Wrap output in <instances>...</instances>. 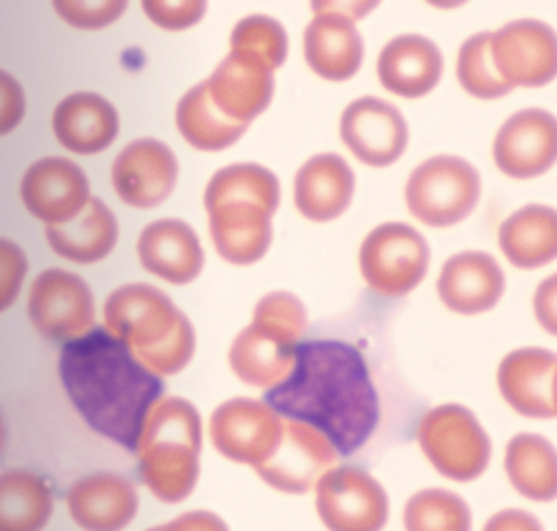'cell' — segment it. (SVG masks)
<instances>
[{"instance_id": "1", "label": "cell", "mask_w": 557, "mask_h": 531, "mask_svg": "<svg viewBox=\"0 0 557 531\" xmlns=\"http://www.w3.org/2000/svg\"><path fill=\"white\" fill-rule=\"evenodd\" d=\"M265 403L285 419L324 433L342 456L357 453L380 422V397L367 361L347 342L296 345L292 371L267 391Z\"/></svg>"}, {"instance_id": "2", "label": "cell", "mask_w": 557, "mask_h": 531, "mask_svg": "<svg viewBox=\"0 0 557 531\" xmlns=\"http://www.w3.org/2000/svg\"><path fill=\"white\" fill-rule=\"evenodd\" d=\"M58 368L64 391L87 425L135 453L146 417L164 394L162 376L143 367L103 328L67 341Z\"/></svg>"}, {"instance_id": "3", "label": "cell", "mask_w": 557, "mask_h": 531, "mask_svg": "<svg viewBox=\"0 0 557 531\" xmlns=\"http://www.w3.org/2000/svg\"><path fill=\"white\" fill-rule=\"evenodd\" d=\"M278 205V178L263 165L243 162L218 171L205 192L218 254L234 266L259 262L272 244Z\"/></svg>"}, {"instance_id": "4", "label": "cell", "mask_w": 557, "mask_h": 531, "mask_svg": "<svg viewBox=\"0 0 557 531\" xmlns=\"http://www.w3.org/2000/svg\"><path fill=\"white\" fill-rule=\"evenodd\" d=\"M107 332L158 376L181 373L194 358L197 337L187 316L148 283L120 286L103 305Z\"/></svg>"}, {"instance_id": "5", "label": "cell", "mask_w": 557, "mask_h": 531, "mask_svg": "<svg viewBox=\"0 0 557 531\" xmlns=\"http://www.w3.org/2000/svg\"><path fill=\"white\" fill-rule=\"evenodd\" d=\"M203 429L184 397H161L149 410L135 453L146 487L164 504H181L200 478Z\"/></svg>"}, {"instance_id": "6", "label": "cell", "mask_w": 557, "mask_h": 531, "mask_svg": "<svg viewBox=\"0 0 557 531\" xmlns=\"http://www.w3.org/2000/svg\"><path fill=\"white\" fill-rule=\"evenodd\" d=\"M481 198V175L458 156H435L409 177L406 201L410 213L426 226L461 223Z\"/></svg>"}, {"instance_id": "7", "label": "cell", "mask_w": 557, "mask_h": 531, "mask_svg": "<svg viewBox=\"0 0 557 531\" xmlns=\"http://www.w3.org/2000/svg\"><path fill=\"white\" fill-rule=\"evenodd\" d=\"M419 443L436 471L453 481L479 478L491 461L487 433L474 413L459 404L429 410L420 420Z\"/></svg>"}, {"instance_id": "8", "label": "cell", "mask_w": 557, "mask_h": 531, "mask_svg": "<svg viewBox=\"0 0 557 531\" xmlns=\"http://www.w3.org/2000/svg\"><path fill=\"white\" fill-rule=\"evenodd\" d=\"M429 263L425 237L406 223L381 224L361 244V275L373 292L389 298L412 292Z\"/></svg>"}, {"instance_id": "9", "label": "cell", "mask_w": 557, "mask_h": 531, "mask_svg": "<svg viewBox=\"0 0 557 531\" xmlns=\"http://www.w3.org/2000/svg\"><path fill=\"white\" fill-rule=\"evenodd\" d=\"M370 4H335L314 2L315 17L306 28V63L322 79L344 83L351 79L363 63V38L358 34L355 22L360 21Z\"/></svg>"}, {"instance_id": "10", "label": "cell", "mask_w": 557, "mask_h": 531, "mask_svg": "<svg viewBox=\"0 0 557 531\" xmlns=\"http://www.w3.org/2000/svg\"><path fill=\"white\" fill-rule=\"evenodd\" d=\"M322 523L337 531L381 530L389 515L383 485L355 466L329 469L315 484Z\"/></svg>"}, {"instance_id": "11", "label": "cell", "mask_w": 557, "mask_h": 531, "mask_svg": "<svg viewBox=\"0 0 557 531\" xmlns=\"http://www.w3.org/2000/svg\"><path fill=\"white\" fill-rule=\"evenodd\" d=\"M28 316L51 341H73L92 329L96 299L86 280L63 269L41 272L32 283Z\"/></svg>"}, {"instance_id": "12", "label": "cell", "mask_w": 557, "mask_h": 531, "mask_svg": "<svg viewBox=\"0 0 557 531\" xmlns=\"http://www.w3.org/2000/svg\"><path fill=\"white\" fill-rule=\"evenodd\" d=\"M283 419L265 400L234 397L221 404L210 420L214 448L231 461L250 465L265 462L282 439Z\"/></svg>"}, {"instance_id": "13", "label": "cell", "mask_w": 557, "mask_h": 531, "mask_svg": "<svg viewBox=\"0 0 557 531\" xmlns=\"http://www.w3.org/2000/svg\"><path fill=\"white\" fill-rule=\"evenodd\" d=\"M495 71L510 87H541L556 77L557 40L549 25L521 18L491 32Z\"/></svg>"}, {"instance_id": "14", "label": "cell", "mask_w": 557, "mask_h": 531, "mask_svg": "<svg viewBox=\"0 0 557 531\" xmlns=\"http://www.w3.org/2000/svg\"><path fill=\"white\" fill-rule=\"evenodd\" d=\"M331 440L309 423L283 420L282 439L256 471L267 484L286 494H306L337 462Z\"/></svg>"}, {"instance_id": "15", "label": "cell", "mask_w": 557, "mask_h": 531, "mask_svg": "<svg viewBox=\"0 0 557 531\" xmlns=\"http://www.w3.org/2000/svg\"><path fill=\"white\" fill-rule=\"evenodd\" d=\"M177 181V156L154 138L129 143L112 165V184L120 200L139 210L164 203Z\"/></svg>"}, {"instance_id": "16", "label": "cell", "mask_w": 557, "mask_h": 531, "mask_svg": "<svg viewBox=\"0 0 557 531\" xmlns=\"http://www.w3.org/2000/svg\"><path fill=\"white\" fill-rule=\"evenodd\" d=\"M21 197L28 213L47 226L76 218L89 203L90 184L86 172L71 159L51 156L34 162L25 172Z\"/></svg>"}, {"instance_id": "17", "label": "cell", "mask_w": 557, "mask_h": 531, "mask_svg": "<svg viewBox=\"0 0 557 531\" xmlns=\"http://www.w3.org/2000/svg\"><path fill=\"white\" fill-rule=\"evenodd\" d=\"M341 136L358 161L386 168L406 151L409 128L393 103L376 97H361L345 109Z\"/></svg>"}, {"instance_id": "18", "label": "cell", "mask_w": 557, "mask_h": 531, "mask_svg": "<svg viewBox=\"0 0 557 531\" xmlns=\"http://www.w3.org/2000/svg\"><path fill=\"white\" fill-rule=\"evenodd\" d=\"M557 156V123L553 113L527 109L498 129L494 161L508 177L533 178L549 171Z\"/></svg>"}, {"instance_id": "19", "label": "cell", "mask_w": 557, "mask_h": 531, "mask_svg": "<svg viewBox=\"0 0 557 531\" xmlns=\"http://www.w3.org/2000/svg\"><path fill=\"white\" fill-rule=\"evenodd\" d=\"M205 84L213 106L227 119L246 125L265 112L275 92L273 71L237 51H231Z\"/></svg>"}, {"instance_id": "20", "label": "cell", "mask_w": 557, "mask_h": 531, "mask_svg": "<svg viewBox=\"0 0 557 531\" xmlns=\"http://www.w3.org/2000/svg\"><path fill=\"white\" fill-rule=\"evenodd\" d=\"M557 357L546 348L511 351L498 368L502 396L517 412L533 419L556 417Z\"/></svg>"}, {"instance_id": "21", "label": "cell", "mask_w": 557, "mask_h": 531, "mask_svg": "<svg viewBox=\"0 0 557 531\" xmlns=\"http://www.w3.org/2000/svg\"><path fill=\"white\" fill-rule=\"evenodd\" d=\"M71 517L86 530H122L138 514L136 485L115 472H97L71 485L66 495Z\"/></svg>"}, {"instance_id": "22", "label": "cell", "mask_w": 557, "mask_h": 531, "mask_svg": "<svg viewBox=\"0 0 557 531\" xmlns=\"http://www.w3.org/2000/svg\"><path fill=\"white\" fill-rule=\"evenodd\" d=\"M141 266L172 285H188L205 267L200 239L182 220H159L148 224L138 239Z\"/></svg>"}, {"instance_id": "23", "label": "cell", "mask_w": 557, "mask_h": 531, "mask_svg": "<svg viewBox=\"0 0 557 531\" xmlns=\"http://www.w3.org/2000/svg\"><path fill=\"white\" fill-rule=\"evenodd\" d=\"M436 289L443 305L451 311L481 314L500 301L505 275L497 260L488 254H456L443 266Z\"/></svg>"}, {"instance_id": "24", "label": "cell", "mask_w": 557, "mask_h": 531, "mask_svg": "<svg viewBox=\"0 0 557 531\" xmlns=\"http://www.w3.org/2000/svg\"><path fill=\"white\" fill-rule=\"evenodd\" d=\"M442 73V51L422 35L394 38L377 60V76L384 89L404 99H419L432 92Z\"/></svg>"}, {"instance_id": "25", "label": "cell", "mask_w": 557, "mask_h": 531, "mask_svg": "<svg viewBox=\"0 0 557 531\" xmlns=\"http://www.w3.org/2000/svg\"><path fill=\"white\" fill-rule=\"evenodd\" d=\"M53 132L67 151L81 156L99 155L119 136V112L99 94L76 92L58 103Z\"/></svg>"}, {"instance_id": "26", "label": "cell", "mask_w": 557, "mask_h": 531, "mask_svg": "<svg viewBox=\"0 0 557 531\" xmlns=\"http://www.w3.org/2000/svg\"><path fill=\"white\" fill-rule=\"evenodd\" d=\"M354 192V171L338 155L314 156L296 174V208L315 223H327L344 214Z\"/></svg>"}, {"instance_id": "27", "label": "cell", "mask_w": 557, "mask_h": 531, "mask_svg": "<svg viewBox=\"0 0 557 531\" xmlns=\"http://www.w3.org/2000/svg\"><path fill=\"white\" fill-rule=\"evenodd\" d=\"M48 244L61 259L77 266H92L107 259L119 243L120 226L115 213L92 197L73 220L45 230Z\"/></svg>"}, {"instance_id": "28", "label": "cell", "mask_w": 557, "mask_h": 531, "mask_svg": "<svg viewBox=\"0 0 557 531\" xmlns=\"http://www.w3.org/2000/svg\"><path fill=\"white\" fill-rule=\"evenodd\" d=\"M498 244L518 269H540L557 256L556 210L528 205L502 223Z\"/></svg>"}, {"instance_id": "29", "label": "cell", "mask_w": 557, "mask_h": 531, "mask_svg": "<svg viewBox=\"0 0 557 531\" xmlns=\"http://www.w3.org/2000/svg\"><path fill=\"white\" fill-rule=\"evenodd\" d=\"M295 350L293 345L250 324L234 338L230 365L244 383L270 390L288 376L295 365Z\"/></svg>"}, {"instance_id": "30", "label": "cell", "mask_w": 557, "mask_h": 531, "mask_svg": "<svg viewBox=\"0 0 557 531\" xmlns=\"http://www.w3.org/2000/svg\"><path fill=\"white\" fill-rule=\"evenodd\" d=\"M505 471L513 487L534 502L557 495V456L553 443L534 433H520L508 442Z\"/></svg>"}, {"instance_id": "31", "label": "cell", "mask_w": 557, "mask_h": 531, "mask_svg": "<svg viewBox=\"0 0 557 531\" xmlns=\"http://www.w3.org/2000/svg\"><path fill=\"white\" fill-rule=\"evenodd\" d=\"M53 510V494L44 478L25 469L0 474V531L41 530Z\"/></svg>"}, {"instance_id": "32", "label": "cell", "mask_w": 557, "mask_h": 531, "mask_svg": "<svg viewBox=\"0 0 557 531\" xmlns=\"http://www.w3.org/2000/svg\"><path fill=\"white\" fill-rule=\"evenodd\" d=\"M175 122L188 145L210 152L230 148L239 141L250 126L224 116L211 102L205 83L198 84L182 97Z\"/></svg>"}, {"instance_id": "33", "label": "cell", "mask_w": 557, "mask_h": 531, "mask_svg": "<svg viewBox=\"0 0 557 531\" xmlns=\"http://www.w3.org/2000/svg\"><path fill=\"white\" fill-rule=\"evenodd\" d=\"M471 510L455 492L426 489L413 495L404 510L407 530H469Z\"/></svg>"}, {"instance_id": "34", "label": "cell", "mask_w": 557, "mask_h": 531, "mask_svg": "<svg viewBox=\"0 0 557 531\" xmlns=\"http://www.w3.org/2000/svg\"><path fill=\"white\" fill-rule=\"evenodd\" d=\"M231 51L256 58L275 71L288 57V35L285 27L267 15H250L234 27Z\"/></svg>"}, {"instance_id": "35", "label": "cell", "mask_w": 557, "mask_h": 531, "mask_svg": "<svg viewBox=\"0 0 557 531\" xmlns=\"http://www.w3.org/2000/svg\"><path fill=\"white\" fill-rule=\"evenodd\" d=\"M491 32H482L462 44L458 57V79L462 89L478 99H500L513 87L500 79L491 58Z\"/></svg>"}, {"instance_id": "36", "label": "cell", "mask_w": 557, "mask_h": 531, "mask_svg": "<svg viewBox=\"0 0 557 531\" xmlns=\"http://www.w3.org/2000/svg\"><path fill=\"white\" fill-rule=\"evenodd\" d=\"M252 324L272 337L296 347L308 329V311L301 299L292 293H269L257 302Z\"/></svg>"}, {"instance_id": "37", "label": "cell", "mask_w": 557, "mask_h": 531, "mask_svg": "<svg viewBox=\"0 0 557 531\" xmlns=\"http://www.w3.org/2000/svg\"><path fill=\"white\" fill-rule=\"evenodd\" d=\"M54 11L66 24L79 30H102L125 14L128 4L113 2H53Z\"/></svg>"}, {"instance_id": "38", "label": "cell", "mask_w": 557, "mask_h": 531, "mask_svg": "<svg viewBox=\"0 0 557 531\" xmlns=\"http://www.w3.org/2000/svg\"><path fill=\"white\" fill-rule=\"evenodd\" d=\"M28 273V259L14 240L0 237V312L8 311L21 295Z\"/></svg>"}, {"instance_id": "39", "label": "cell", "mask_w": 557, "mask_h": 531, "mask_svg": "<svg viewBox=\"0 0 557 531\" xmlns=\"http://www.w3.org/2000/svg\"><path fill=\"white\" fill-rule=\"evenodd\" d=\"M149 21L169 32L187 30L203 18L207 2H143Z\"/></svg>"}, {"instance_id": "40", "label": "cell", "mask_w": 557, "mask_h": 531, "mask_svg": "<svg viewBox=\"0 0 557 531\" xmlns=\"http://www.w3.org/2000/svg\"><path fill=\"white\" fill-rule=\"evenodd\" d=\"M27 112V99L18 81L0 70V136L14 132Z\"/></svg>"}, {"instance_id": "41", "label": "cell", "mask_w": 557, "mask_h": 531, "mask_svg": "<svg viewBox=\"0 0 557 531\" xmlns=\"http://www.w3.org/2000/svg\"><path fill=\"white\" fill-rule=\"evenodd\" d=\"M534 311L537 321L549 334H556V275L541 283L534 298Z\"/></svg>"}, {"instance_id": "42", "label": "cell", "mask_w": 557, "mask_h": 531, "mask_svg": "<svg viewBox=\"0 0 557 531\" xmlns=\"http://www.w3.org/2000/svg\"><path fill=\"white\" fill-rule=\"evenodd\" d=\"M485 530H541V523L523 510H505L485 524Z\"/></svg>"}, {"instance_id": "43", "label": "cell", "mask_w": 557, "mask_h": 531, "mask_svg": "<svg viewBox=\"0 0 557 531\" xmlns=\"http://www.w3.org/2000/svg\"><path fill=\"white\" fill-rule=\"evenodd\" d=\"M169 527L174 530H226V524L211 514H187Z\"/></svg>"}, {"instance_id": "44", "label": "cell", "mask_w": 557, "mask_h": 531, "mask_svg": "<svg viewBox=\"0 0 557 531\" xmlns=\"http://www.w3.org/2000/svg\"><path fill=\"white\" fill-rule=\"evenodd\" d=\"M5 436H8V433H5L4 417H2V413H0V453H2V449H4Z\"/></svg>"}]
</instances>
